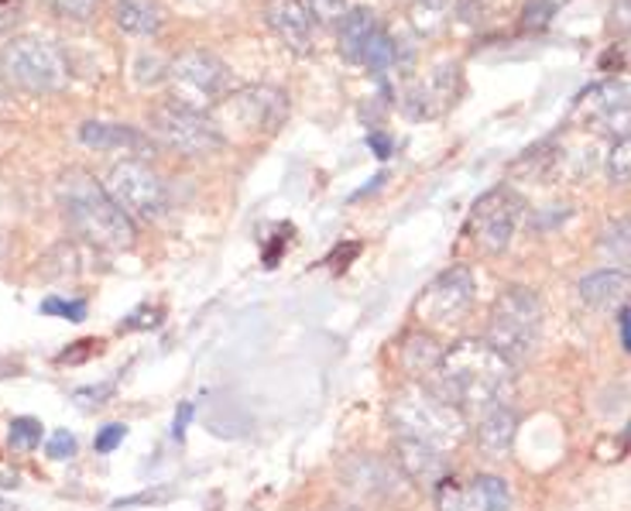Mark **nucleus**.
<instances>
[{
    "mask_svg": "<svg viewBox=\"0 0 631 511\" xmlns=\"http://www.w3.org/2000/svg\"><path fill=\"white\" fill-rule=\"evenodd\" d=\"M439 399L457 405L466 419H481L484 412L508 405L515 388V364L505 361L487 340H460L442 351L439 367L426 381Z\"/></svg>",
    "mask_w": 631,
    "mask_h": 511,
    "instance_id": "1",
    "label": "nucleus"
},
{
    "mask_svg": "<svg viewBox=\"0 0 631 511\" xmlns=\"http://www.w3.org/2000/svg\"><path fill=\"white\" fill-rule=\"evenodd\" d=\"M59 203L65 210L69 227L76 234L104 251H128L134 247V220L110 199V193L83 169H69L59 179Z\"/></svg>",
    "mask_w": 631,
    "mask_h": 511,
    "instance_id": "2",
    "label": "nucleus"
},
{
    "mask_svg": "<svg viewBox=\"0 0 631 511\" xmlns=\"http://www.w3.org/2000/svg\"><path fill=\"white\" fill-rule=\"evenodd\" d=\"M388 419L395 439H415V443H426L439 453H450L453 447H460L466 439V429H471V419L447 399H439L423 381H412L395 391Z\"/></svg>",
    "mask_w": 631,
    "mask_h": 511,
    "instance_id": "3",
    "label": "nucleus"
},
{
    "mask_svg": "<svg viewBox=\"0 0 631 511\" xmlns=\"http://www.w3.org/2000/svg\"><path fill=\"white\" fill-rule=\"evenodd\" d=\"M543 337V302L525 285H505L487 316V343L511 361L522 364L535 354Z\"/></svg>",
    "mask_w": 631,
    "mask_h": 511,
    "instance_id": "4",
    "label": "nucleus"
},
{
    "mask_svg": "<svg viewBox=\"0 0 631 511\" xmlns=\"http://www.w3.org/2000/svg\"><path fill=\"white\" fill-rule=\"evenodd\" d=\"M209 118H214L217 131L223 134V142H227V131H233L238 137L271 134L289 118V97L278 86H265V83L241 86L227 93V97L209 110Z\"/></svg>",
    "mask_w": 631,
    "mask_h": 511,
    "instance_id": "5",
    "label": "nucleus"
},
{
    "mask_svg": "<svg viewBox=\"0 0 631 511\" xmlns=\"http://www.w3.org/2000/svg\"><path fill=\"white\" fill-rule=\"evenodd\" d=\"M0 76L25 93H62L69 86V59L59 45L25 35L0 56Z\"/></svg>",
    "mask_w": 631,
    "mask_h": 511,
    "instance_id": "6",
    "label": "nucleus"
},
{
    "mask_svg": "<svg viewBox=\"0 0 631 511\" xmlns=\"http://www.w3.org/2000/svg\"><path fill=\"white\" fill-rule=\"evenodd\" d=\"M148 131L158 145H166L169 151H179V155H190V158H203V155H214L217 148H223V134L217 131L214 118L182 107L175 100L158 104L148 113Z\"/></svg>",
    "mask_w": 631,
    "mask_h": 511,
    "instance_id": "7",
    "label": "nucleus"
},
{
    "mask_svg": "<svg viewBox=\"0 0 631 511\" xmlns=\"http://www.w3.org/2000/svg\"><path fill=\"white\" fill-rule=\"evenodd\" d=\"M166 80L172 86V100L175 104L206 113V110H214L223 100L230 73H227L223 59H217L214 52L190 49V52H182L179 59H172Z\"/></svg>",
    "mask_w": 631,
    "mask_h": 511,
    "instance_id": "8",
    "label": "nucleus"
},
{
    "mask_svg": "<svg viewBox=\"0 0 631 511\" xmlns=\"http://www.w3.org/2000/svg\"><path fill=\"white\" fill-rule=\"evenodd\" d=\"M104 190L131 220H158L169 206L166 182L142 158H124L107 172Z\"/></svg>",
    "mask_w": 631,
    "mask_h": 511,
    "instance_id": "9",
    "label": "nucleus"
},
{
    "mask_svg": "<svg viewBox=\"0 0 631 511\" xmlns=\"http://www.w3.org/2000/svg\"><path fill=\"white\" fill-rule=\"evenodd\" d=\"M522 220H525V199L515 190H508V185H498V190L484 193L474 203L466 230H471V238L481 251L501 254L515 241Z\"/></svg>",
    "mask_w": 631,
    "mask_h": 511,
    "instance_id": "10",
    "label": "nucleus"
},
{
    "mask_svg": "<svg viewBox=\"0 0 631 511\" xmlns=\"http://www.w3.org/2000/svg\"><path fill=\"white\" fill-rule=\"evenodd\" d=\"M474 271L466 265H453L439 271L433 282L415 299V316L423 323H436V327H450L460 323L474 306Z\"/></svg>",
    "mask_w": 631,
    "mask_h": 511,
    "instance_id": "11",
    "label": "nucleus"
},
{
    "mask_svg": "<svg viewBox=\"0 0 631 511\" xmlns=\"http://www.w3.org/2000/svg\"><path fill=\"white\" fill-rule=\"evenodd\" d=\"M460 97V62H436L429 73L415 76L402 89V110L409 121H436Z\"/></svg>",
    "mask_w": 631,
    "mask_h": 511,
    "instance_id": "12",
    "label": "nucleus"
},
{
    "mask_svg": "<svg viewBox=\"0 0 631 511\" xmlns=\"http://www.w3.org/2000/svg\"><path fill=\"white\" fill-rule=\"evenodd\" d=\"M631 113V76H611L587 93H580V100L573 107V121L594 124V127H611L624 121Z\"/></svg>",
    "mask_w": 631,
    "mask_h": 511,
    "instance_id": "13",
    "label": "nucleus"
},
{
    "mask_svg": "<svg viewBox=\"0 0 631 511\" xmlns=\"http://www.w3.org/2000/svg\"><path fill=\"white\" fill-rule=\"evenodd\" d=\"M580 302L594 313L618 316L621 309H631V275L621 268H600L580 278Z\"/></svg>",
    "mask_w": 631,
    "mask_h": 511,
    "instance_id": "14",
    "label": "nucleus"
},
{
    "mask_svg": "<svg viewBox=\"0 0 631 511\" xmlns=\"http://www.w3.org/2000/svg\"><path fill=\"white\" fill-rule=\"evenodd\" d=\"M265 21L268 28L278 35L292 56H306L313 41V17L302 0H268L265 4Z\"/></svg>",
    "mask_w": 631,
    "mask_h": 511,
    "instance_id": "15",
    "label": "nucleus"
},
{
    "mask_svg": "<svg viewBox=\"0 0 631 511\" xmlns=\"http://www.w3.org/2000/svg\"><path fill=\"white\" fill-rule=\"evenodd\" d=\"M395 463L402 467V474L415 484L436 487L447 477V453H439L426 443H415V439H395Z\"/></svg>",
    "mask_w": 631,
    "mask_h": 511,
    "instance_id": "16",
    "label": "nucleus"
},
{
    "mask_svg": "<svg viewBox=\"0 0 631 511\" xmlns=\"http://www.w3.org/2000/svg\"><path fill=\"white\" fill-rule=\"evenodd\" d=\"M515 433H519V412L511 405H498L477 419V443L495 460L508 457L511 443H515Z\"/></svg>",
    "mask_w": 631,
    "mask_h": 511,
    "instance_id": "17",
    "label": "nucleus"
},
{
    "mask_svg": "<svg viewBox=\"0 0 631 511\" xmlns=\"http://www.w3.org/2000/svg\"><path fill=\"white\" fill-rule=\"evenodd\" d=\"M80 142L97 151H148L151 148V142L142 131H134L128 124H100V121L83 124Z\"/></svg>",
    "mask_w": 631,
    "mask_h": 511,
    "instance_id": "18",
    "label": "nucleus"
},
{
    "mask_svg": "<svg viewBox=\"0 0 631 511\" xmlns=\"http://www.w3.org/2000/svg\"><path fill=\"white\" fill-rule=\"evenodd\" d=\"M374 32H378V14H374L371 8H350L340 21V35H337L340 56L347 62H361Z\"/></svg>",
    "mask_w": 631,
    "mask_h": 511,
    "instance_id": "19",
    "label": "nucleus"
},
{
    "mask_svg": "<svg viewBox=\"0 0 631 511\" xmlns=\"http://www.w3.org/2000/svg\"><path fill=\"white\" fill-rule=\"evenodd\" d=\"M113 17H117V25H121V32L137 35V38L155 35L161 28V21H166L158 0H117Z\"/></svg>",
    "mask_w": 631,
    "mask_h": 511,
    "instance_id": "20",
    "label": "nucleus"
},
{
    "mask_svg": "<svg viewBox=\"0 0 631 511\" xmlns=\"http://www.w3.org/2000/svg\"><path fill=\"white\" fill-rule=\"evenodd\" d=\"M439 357H442V351L429 333H409L402 340V364L415 381H423V378L429 381L433 370L439 367Z\"/></svg>",
    "mask_w": 631,
    "mask_h": 511,
    "instance_id": "21",
    "label": "nucleus"
},
{
    "mask_svg": "<svg viewBox=\"0 0 631 511\" xmlns=\"http://www.w3.org/2000/svg\"><path fill=\"white\" fill-rule=\"evenodd\" d=\"M450 14H453V0H412V25L423 35L439 32Z\"/></svg>",
    "mask_w": 631,
    "mask_h": 511,
    "instance_id": "22",
    "label": "nucleus"
},
{
    "mask_svg": "<svg viewBox=\"0 0 631 511\" xmlns=\"http://www.w3.org/2000/svg\"><path fill=\"white\" fill-rule=\"evenodd\" d=\"M433 491H436V508L439 511H481L474 487H460L453 477H442Z\"/></svg>",
    "mask_w": 631,
    "mask_h": 511,
    "instance_id": "23",
    "label": "nucleus"
},
{
    "mask_svg": "<svg viewBox=\"0 0 631 511\" xmlns=\"http://www.w3.org/2000/svg\"><path fill=\"white\" fill-rule=\"evenodd\" d=\"M471 487H474V495H477L481 511H511V487L501 477L481 474Z\"/></svg>",
    "mask_w": 631,
    "mask_h": 511,
    "instance_id": "24",
    "label": "nucleus"
},
{
    "mask_svg": "<svg viewBox=\"0 0 631 511\" xmlns=\"http://www.w3.org/2000/svg\"><path fill=\"white\" fill-rule=\"evenodd\" d=\"M604 172L615 185H628L631 182V134H621L611 142L604 155Z\"/></svg>",
    "mask_w": 631,
    "mask_h": 511,
    "instance_id": "25",
    "label": "nucleus"
},
{
    "mask_svg": "<svg viewBox=\"0 0 631 511\" xmlns=\"http://www.w3.org/2000/svg\"><path fill=\"white\" fill-rule=\"evenodd\" d=\"M399 59V49H395V41H391V35L385 32V28H378L371 35V41H367V49H364V65L371 69V73H385V69Z\"/></svg>",
    "mask_w": 631,
    "mask_h": 511,
    "instance_id": "26",
    "label": "nucleus"
},
{
    "mask_svg": "<svg viewBox=\"0 0 631 511\" xmlns=\"http://www.w3.org/2000/svg\"><path fill=\"white\" fill-rule=\"evenodd\" d=\"M38 313L45 316H62L69 323H83L86 319V302L83 299H59V295H49L38 306Z\"/></svg>",
    "mask_w": 631,
    "mask_h": 511,
    "instance_id": "27",
    "label": "nucleus"
},
{
    "mask_svg": "<svg viewBox=\"0 0 631 511\" xmlns=\"http://www.w3.org/2000/svg\"><path fill=\"white\" fill-rule=\"evenodd\" d=\"M41 443V423L32 415H21L11 423V447L14 450H35Z\"/></svg>",
    "mask_w": 631,
    "mask_h": 511,
    "instance_id": "28",
    "label": "nucleus"
},
{
    "mask_svg": "<svg viewBox=\"0 0 631 511\" xmlns=\"http://www.w3.org/2000/svg\"><path fill=\"white\" fill-rule=\"evenodd\" d=\"M453 14L463 25H484L495 14V0H453Z\"/></svg>",
    "mask_w": 631,
    "mask_h": 511,
    "instance_id": "29",
    "label": "nucleus"
},
{
    "mask_svg": "<svg viewBox=\"0 0 631 511\" xmlns=\"http://www.w3.org/2000/svg\"><path fill=\"white\" fill-rule=\"evenodd\" d=\"M49 8L59 14V17H65V21H89L93 14H97V8H100V0H49Z\"/></svg>",
    "mask_w": 631,
    "mask_h": 511,
    "instance_id": "30",
    "label": "nucleus"
},
{
    "mask_svg": "<svg viewBox=\"0 0 631 511\" xmlns=\"http://www.w3.org/2000/svg\"><path fill=\"white\" fill-rule=\"evenodd\" d=\"M124 436H128V426L124 423H110L97 433V439H93V450L97 453H113L117 447L124 443Z\"/></svg>",
    "mask_w": 631,
    "mask_h": 511,
    "instance_id": "31",
    "label": "nucleus"
},
{
    "mask_svg": "<svg viewBox=\"0 0 631 511\" xmlns=\"http://www.w3.org/2000/svg\"><path fill=\"white\" fill-rule=\"evenodd\" d=\"M45 453H49L52 460H69L76 453V436L69 433V429H56L49 436V443H45Z\"/></svg>",
    "mask_w": 631,
    "mask_h": 511,
    "instance_id": "32",
    "label": "nucleus"
},
{
    "mask_svg": "<svg viewBox=\"0 0 631 511\" xmlns=\"http://www.w3.org/2000/svg\"><path fill=\"white\" fill-rule=\"evenodd\" d=\"M553 4H549V0H532V4L525 8V28L532 32H539V28H546L549 25V17H553Z\"/></svg>",
    "mask_w": 631,
    "mask_h": 511,
    "instance_id": "33",
    "label": "nucleus"
},
{
    "mask_svg": "<svg viewBox=\"0 0 631 511\" xmlns=\"http://www.w3.org/2000/svg\"><path fill=\"white\" fill-rule=\"evenodd\" d=\"M611 32L615 35H631V0H611Z\"/></svg>",
    "mask_w": 631,
    "mask_h": 511,
    "instance_id": "34",
    "label": "nucleus"
},
{
    "mask_svg": "<svg viewBox=\"0 0 631 511\" xmlns=\"http://www.w3.org/2000/svg\"><path fill=\"white\" fill-rule=\"evenodd\" d=\"M310 11L319 17V21H343V14L350 11L347 0H310Z\"/></svg>",
    "mask_w": 631,
    "mask_h": 511,
    "instance_id": "35",
    "label": "nucleus"
},
{
    "mask_svg": "<svg viewBox=\"0 0 631 511\" xmlns=\"http://www.w3.org/2000/svg\"><path fill=\"white\" fill-rule=\"evenodd\" d=\"M21 8H25V0H0V38L14 32V25L21 21Z\"/></svg>",
    "mask_w": 631,
    "mask_h": 511,
    "instance_id": "36",
    "label": "nucleus"
},
{
    "mask_svg": "<svg viewBox=\"0 0 631 511\" xmlns=\"http://www.w3.org/2000/svg\"><path fill=\"white\" fill-rule=\"evenodd\" d=\"M367 148L374 151V158H381V161H385V158L391 155V148H395V145H391V137H388V134H381V131H371V134H367Z\"/></svg>",
    "mask_w": 631,
    "mask_h": 511,
    "instance_id": "37",
    "label": "nucleus"
},
{
    "mask_svg": "<svg viewBox=\"0 0 631 511\" xmlns=\"http://www.w3.org/2000/svg\"><path fill=\"white\" fill-rule=\"evenodd\" d=\"M113 394V388L110 385H100V388H76L73 391V399L76 402H83V399H97V405H104V399H110Z\"/></svg>",
    "mask_w": 631,
    "mask_h": 511,
    "instance_id": "38",
    "label": "nucleus"
},
{
    "mask_svg": "<svg viewBox=\"0 0 631 511\" xmlns=\"http://www.w3.org/2000/svg\"><path fill=\"white\" fill-rule=\"evenodd\" d=\"M190 419H193V402H182V409L175 412V423H172V436L175 439L185 436V426H190Z\"/></svg>",
    "mask_w": 631,
    "mask_h": 511,
    "instance_id": "39",
    "label": "nucleus"
},
{
    "mask_svg": "<svg viewBox=\"0 0 631 511\" xmlns=\"http://www.w3.org/2000/svg\"><path fill=\"white\" fill-rule=\"evenodd\" d=\"M618 330H621L624 351L631 354V309H621V313H618Z\"/></svg>",
    "mask_w": 631,
    "mask_h": 511,
    "instance_id": "40",
    "label": "nucleus"
},
{
    "mask_svg": "<svg viewBox=\"0 0 631 511\" xmlns=\"http://www.w3.org/2000/svg\"><path fill=\"white\" fill-rule=\"evenodd\" d=\"M80 346H89L86 354H93V351L100 354V346H104V343H100V340H83ZM59 361H62V364H65V361H73V364H76V361H83V354H59Z\"/></svg>",
    "mask_w": 631,
    "mask_h": 511,
    "instance_id": "41",
    "label": "nucleus"
},
{
    "mask_svg": "<svg viewBox=\"0 0 631 511\" xmlns=\"http://www.w3.org/2000/svg\"><path fill=\"white\" fill-rule=\"evenodd\" d=\"M4 100H8V80L0 76V104H4Z\"/></svg>",
    "mask_w": 631,
    "mask_h": 511,
    "instance_id": "42",
    "label": "nucleus"
},
{
    "mask_svg": "<svg viewBox=\"0 0 631 511\" xmlns=\"http://www.w3.org/2000/svg\"><path fill=\"white\" fill-rule=\"evenodd\" d=\"M0 511H14V508H11V504H8L4 498H0Z\"/></svg>",
    "mask_w": 631,
    "mask_h": 511,
    "instance_id": "43",
    "label": "nucleus"
},
{
    "mask_svg": "<svg viewBox=\"0 0 631 511\" xmlns=\"http://www.w3.org/2000/svg\"><path fill=\"white\" fill-rule=\"evenodd\" d=\"M628 439H631V423H628Z\"/></svg>",
    "mask_w": 631,
    "mask_h": 511,
    "instance_id": "44",
    "label": "nucleus"
}]
</instances>
